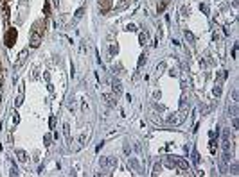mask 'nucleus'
Instances as JSON below:
<instances>
[{
    "instance_id": "f257e3e1",
    "label": "nucleus",
    "mask_w": 239,
    "mask_h": 177,
    "mask_svg": "<svg viewBox=\"0 0 239 177\" xmlns=\"http://www.w3.org/2000/svg\"><path fill=\"white\" fill-rule=\"evenodd\" d=\"M41 25H43L41 20L34 21V25H32V31H31V41H29L32 49H38L40 43H41V38H43V29H41Z\"/></svg>"
},
{
    "instance_id": "f03ea898",
    "label": "nucleus",
    "mask_w": 239,
    "mask_h": 177,
    "mask_svg": "<svg viewBox=\"0 0 239 177\" xmlns=\"http://www.w3.org/2000/svg\"><path fill=\"white\" fill-rule=\"evenodd\" d=\"M16 38H18V32H16V29H7V32H6V38H4V41H6V47H13L14 43H16Z\"/></svg>"
},
{
    "instance_id": "7ed1b4c3",
    "label": "nucleus",
    "mask_w": 239,
    "mask_h": 177,
    "mask_svg": "<svg viewBox=\"0 0 239 177\" xmlns=\"http://www.w3.org/2000/svg\"><path fill=\"white\" fill-rule=\"evenodd\" d=\"M183 118H185V116H183L182 113H173V115L167 118V122H169V123H173V125H180V123L183 122Z\"/></svg>"
},
{
    "instance_id": "20e7f679",
    "label": "nucleus",
    "mask_w": 239,
    "mask_h": 177,
    "mask_svg": "<svg viewBox=\"0 0 239 177\" xmlns=\"http://www.w3.org/2000/svg\"><path fill=\"white\" fill-rule=\"evenodd\" d=\"M175 166H178V168H180V170H183V172H189V168H191V166H189V163H187L185 159L176 158V156H175Z\"/></svg>"
},
{
    "instance_id": "39448f33",
    "label": "nucleus",
    "mask_w": 239,
    "mask_h": 177,
    "mask_svg": "<svg viewBox=\"0 0 239 177\" xmlns=\"http://www.w3.org/2000/svg\"><path fill=\"white\" fill-rule=\"evenodd\" d=\"M25 59H27V50H22V54L18 56V61L14 63V68L18 70V68H20V66H22V64H24V63H25Z\"/></svg>"
},
{
    "instance_id": "423d86ee",
    "label": "nucleus",
    "mask_w": 239,
    "mask_h": 177,
    "mask_svg": "<svg viewBox=\"0 0 239 177\" xmlns=\"http://www.w3.org/2000/svg\"><path fill=\"white\" fill-rule=\"evenodd\" d=\"M112 88H113V93H115V95H121V93H122V86H121V81H119V79H113Z\"/></svg>"
},
{
    "instance_id": "0eeeda50",
    "label": "nucleus",
    "mask_w": 239,
    "mask_h": 177,
    "mask_svg": "<svg viewBox=\"0 0 239 177\" xmlns=\"http://www.w3.org/2000/svg\"><path fill=\"white\" fill-rule=\"evenodd\" d=\"M104 98H106V102L110 104V106H117V95H115V93H113V95H112V93H106Z\"/></svg>"
},
{
    "instance_id": "6e6552de",
    "label": "nucleus",
    "mask_w": 239,
    "mask_h": 177,
    "mask_svg": "<svg viewBox=\"0 0 239 177\" xmlns=\"http://www.w3.org/2000/svg\"><path fill=\"white\" fill-rule=\"evenodd\" d=\"M16 156H18V161H22V163L27 161V152H25V150L18 148V150H16Z\"/></svg>"
},
{
    "instance_id": "1a4fd4ad",
    "label": "nucleus",
    "mask_w": 239,
    "mask_h": 177,
    "mask_svg": "<svg viewBox=\"0 0 239 177\" xmlns=\"http://www.w3.org/2000/svg\"><path fill=\"white\" fill-rule=\"evenodd\" d=\"M110 7H112V0H101V11L103 13H106Z\"/></svg>"
},
{
    "instance_id": "9d476101",
    "label": "nucleus",
    "mask_w": 239,
    "mask_h": 177,
    "mask_svg": "<svg viewBox=\"0 0 239 177\" xmlns=\"http://www.w3.org/2000/svg\"><path fill=\"white\" fill-rule=\"evenodd\" d=\"M139 39H140V45H146V43L149 41V34L144 31V32H140V34H139Z\"/></svg>"
},
{
    "instance_id": "9b49d317",
    "label": "nucleus",
    "mask_w": 239,
    "mask_h": 177,
    "mask_svg": "<svg viewBox=\"0 0 239 177\" xmlns=\"http://www.w3.org/2000/svg\"><path fill=\"white\" fill-rule=\"evenodd\" d=\"M167 4H169V0H160V6L157 7V11H158V14H162V13L165 11V7H167Z\"/></svg>"
},
{
    "instance_id": "f8f14e48",
    "label": "nucleus",
    "mask_w": 239,
    "mask_h": 177,
    "mask_svg": "<svg viewBox=\"0 0 239 177\" xmlns=\"http://www.w3.org/2000/svg\"><path fill=\"white\" fill-rule=\"evenodd\" d=\"M63 131H65V138H67V141H70V127H69V123L63 125Z\"/></svg>"
},
{
    "instance_id": "ddd939ff",
    "label": "nucleus",
    "mask_w": 239,
    "mask_h": 177,
    "mask_svg": "<svg viewBox=\"0 0 239 177\" xmlns=\"http://www.w3.org/2000/svg\"><path fill=\"white\" fill-rule=\"evenodd\" d=\"M192 161H194V165H198V163H200V154H198V150H194V152H192Z\"/></svg>"
},
{
    "instance_id": "4468645a",
    "label": "nucleus",
    "mask_w": 239,
    "mask_h": 177,
    "mask_svg": "<svg viewBox=\"0 0 239 177\" xmlns=\"http://www.w3.org/2000/svg\"><path fill=\"white\" fill-rule=\"evenodd\" d=\"M185 39H187L189 43H194V36H192L191 31H185Z\"/></svg>"
},
{
    "instance_id": "2eb2a0df",
    "label": "nucleus",
    "mask_w": 239,
    "mask_h": 177,
    "mask_svg": "<svg viewBox=\"0 0 239 177\" xmlns=\"http://www.w3.org/2000/svg\"><path fill=\"white\" fill-rule=\"evenodd\" d=\"M13 123H14V125H18V123H20V116H18V113H16V111L13 113Z\"/></svg>"
},
{
    "instance_id": "dca6fc26",
    "label": "nucleus",
    "mask_w": 239,
    "mask_h": 177,
    "mask_svg": "<svg viewBox=\"0 0 239 177\" xmlns=\"http://www.w3.org/2000/svg\"><path fill=\"white\" fill-rule=\"evenodd\" d=\"M160 170H162V166H160V165L157 163V165L153 166V175H158V173H160Z\"/></svg>"
},
{
    "instance_id": "f3484780",
    "label": "nucleus",
    "mask_w": 239,
    "mask_h": 177,
    "mask_svg": "<svg viewBox=\"0 0 239 177\" xmlns=\"http://www.w3.org/2000/svg\"><path fill=\"white\" fill-rule=\"evenodd\" d=\"M22 102H24V95H20L16 100H14V107H18V106H22Z\"/></svg>"
},
{
    "instance_id": "a211bd4d",
    "label": "nucleus",
    "mask_w": 239,
    "mask_h": 177,
    "mask_svg": "<svg viewBox=\"0 0 239 177\" xmlns=\"http://www.w3.org/2000/svg\"><path fill=\"white\" fill-rule=\"evenodd\" d=\"M164 70H165V63H160V64L157 66V72H158V74H162Z\"/></svg>"
},
{
    "instance_id": "6ab92c4d",
    "label": "nucleus",
    "mask_w": 239,
    "mask_h": 177,
    "mask_svg": "<svg viewBox=\"0 0 239 177\" xmlns=\"http://www.w3.org/2000/svg\"><path fill=\"white\" fill-rule=\"evenodd\" d=\"M43 141H45V147H49V145H51V134H45V136H43Z\"/></svg>"
},
{
    "instance_id": "aec40b11",
    "label": "nucleus",
    "mask_w": 239,
    "mask_h": 177,
    "mask_svg": "<svg viewBox=\"0 0 239 177\" xmlns=\"http://www.w3.org/2000/svg\"><path fill=\"white\" fill-rule=\"evenodd\" d=\"M83 13H84V9H83V7H79V9H77V11H76V18H77V20H79V18H81V16H83Z\"/></svg>"
},
{
    "instance_id": "412c9836",
    "label": "nucleus",
    "mask_w": 239,
    "mask_h": 177,
    "mask_svg": "<svg viewBox=\"0 0 239 177\" xmlns=\"http://www.w3.org/2000/svg\"><path fill=\"white\" fill-rule=\"evenodd\" d=\"M43 11H45V16H49V11H51V6H49V2H45V6H43Z\"/></svg>"
},
{
    "instance_id": "4be33fe9",
    "label": "nucleus",
    "mask_w": 239,
    "mask_h": 177,
    "mask_svg": "<svg viewBox=\"0 0 239 177\" xmlns=\"http://www.w3.org/2000/svg\"><path fill=\"white\" fill-rule=\"evenodd\" d=\"M144 63H146V54H142V56H140V59H139V68H140Z\"/></svg>"
},
{
    "instance_id": "5701e85b",
    "label": "nucleus",
    "mask_w": 239,
    "mask_h": 177,
    "mask_svg": "<svg viewBox=\"0 0 239 177\" xmlns=\"http://www.w3.org/2000/svg\"><path fill=\"white\" fill-rule=\"evenodd\" d=\"M200 9H201L205 14H209V6H207V4H201V6H200Z\"/></svg>"
},
{
    "instance_id": "b1692460",
    "label": "nucleus",
    "mask_w": 239,
    "mask_h": 177,
    "mask_svg": "<svg viewBox=\"0 0 239 177\" xmlns=\"http://www.w3.org/2000/svg\"><path fill=\"white\" fill-rule=\"evenodd\" d=\"M214 95H216V97H220V95H221V88H220V86H216V88H214Z\"/></svg>"
},
{
    "instance_id": "393cba45",
    "label": "nucleus",
    "mask_w": 239,
    "mask_h": 177,
    "mask_svg": "<svg viewBox=\"0 0 239 177\" xmlns=\"http://www.w3.org/2000/svg\"><path fill=\"white\" fill-rule=\"evenodd\" d=\"M129 165H131L133 168H139V163H137L135 159H129Z\"/></svg>"
},
{
    "instance_id": "a878e982",
    "label": "nucleus",
    "mask_w": 239,
    "mask_h": 177,
    "mask_svg": "<svg viewBox=\"0 0 239 177\" xmlns=\"http://www.w3.org/2000/svg\"><path fill=\"white\" fill-rule=\"evenodd\" d=\"M117 50H119L117 45H112V47H110V52H112V54H117Z\"/></svg>"
},
{
    "instance_id": "bb28decb",
    "label": "nucleus",
    "mask_w": 239,
    "mask_h": 177,
    "mask_svg": "<svg viewBox=\"0 0 239 177\" xmlns=\"http://www.w3.org/2000/svg\"><path fill=\"white\" fill-rule=\"evenodd\" d=\"M54 125H56V116L51 118V129H54Z\"/></svg>"
},
{
    "instance_id": "cd10ccee",
    "label": "nucleus",
    "mask_w": 239,
    "mask_h": 177,
    "mask_svg": "<svg viewBox=\"0 0 239 177\" xmlns=\"http://www.w3.org/2000/svg\"><path fill=\"white\" fill-rule=\"evenodd\" d=\"M11 175H18V168H16V166L11 168Z\"/></svg>"
},
{
    "instance_id": "c85d7f7f",
    "label": "nucleus",
    "mask_w": 239,
    "mask_h": 177,
    "mask_svg": "<svg viewBox=\"0 0 239 177\" xmlns=\"http://www.w3.org/2000/svg\"><path fill=\"white\" fill-rule=\"evenodd\" d=\"M232 56H234V57H235V56H237V45H235V47H234V50H232Z\"/></svg>"
},
{
    "instance_id": "c756f323",
    "label": "nucleus",
    "mask_w": 239,
    "mask_h": 177,
    "mask_svg": "<svg viewBox=\"0 0 239 177\" xmlns=\"http://www.w3.org/2000/svg\"><path fill=\"white\" fill-rule=\"evenodd\" d=\"M58 4H59V2H58V0H54V6H56V7H58Z\"/></svg>"
},
{
    "instance_id": "7c9ffc66",
    "label": "nucleus",
    "mask_w": 239,
    "mask_h": 177,
    "mask_svg": "<svg viewBox=\"0 0 239 177\" xmlns=\"http://www.w3.org/2000/svg\"><path fill=\"white\" fill-rule=\"evenodd\" d=\"M4 2H9V0H4Z\"/></svg>"
},
{
    "instance_id": "2f4dec72",
    "label": "nucleus",
    "mask_w": 239,
    "mask_h": 177,
    "mask_svg": "<svg viewBox=\"0 0 239 177\" xmlns=\"http://www.w3.org/2000/svg\"><path fill=\"white\" fill-rule=\"evenodd\" d=\"M0 100H2V95H0Z\"/></svg>"
}]
</instances>
